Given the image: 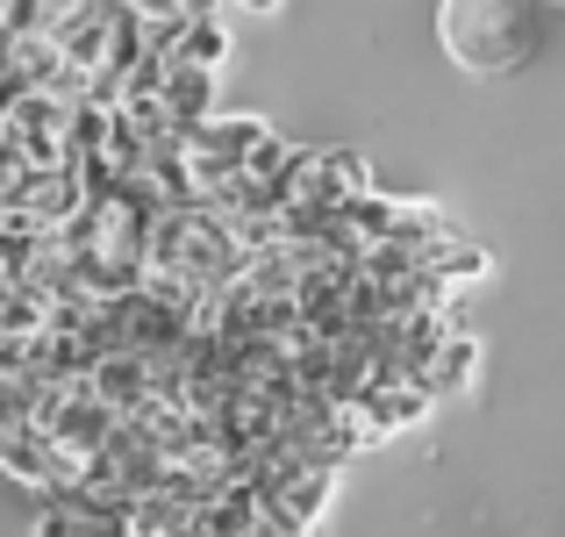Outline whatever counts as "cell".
<instances>
[{"label": "cell", "instance_id": "cell-1", "mask_svg": "<svg viewBox=\"0 0 565 537\" xmlns=\"http://www.w3.org/2000/svg\"><path fill=\"white\" fill-rule=\"evenodd\" d=\"M544 0H444L437 8V43L458 72L472 80H501L537 51Z\"/></svg>", "mask_w": 565, "mask_h": 537}, {"label": "cell", "instance_id": "cell-2", "mask_svg": "<svg viewBox=\"0 0 565 537\" xmlns=\"http://www.w3.org/2000/svg\"><path fill=\"white\" fill-rule=\"evenodd\" d=\"M359 193H373V166H365L359 151H301V166L287 179V201L316 208V215H337V208H351Z\"/></svg>", "mask_w": 565, "mask_h": 537}, {"label": "cell", "instance_id": "cell-3", "mask_svg": "<svg viewBox=\"0 0 565 537\" xmlns=\"http://www.w3.org/2000/svg\"><path fill=\"white\" fill-rule=\"evenodd\" d=\"M472 380H480V337L458 330L444 337L437 351L423 358V372H415V387H423L429 401H451V394H472Z\"/></svg>", "mask_w": 565, "mask_h": 537}, {"label": "cell", "instance_id": "cell-4", "mask_svg": "<svg viewBox=\"0 0 565 537\" xmlns=\"http://www.w3.org/2000/svg\"><path fill=\"white\" fill-rule=\"evenodd\" d=\"M215 80H222V72L172 65L166 86H158V115H166V129H201L207 115H215Z\"/></svg>", "mask_w": 565, "mask_h": 537}, {"label": "cell", "instance_id": "cell-5", "mask_svg": "<svg viewBox=\"0 0 565 537\" xmlns=\"http://www.w3.org/2000/svg\"><path fill=\"white\" fill-rule=\"evenodd\" d=\"M129 8H137L143 29H166V22H186V14H207L215 0H129Z\"/></svg>", "mask_w": 565, "mask_h": 537}, {"label": "cell", "instance_id": "cell-6", "mask_svg": "<svg viewBox=\"0 0 565 537\" xmlns=\"http://www.w3.org/2000/svg\"><path fill=\"white\" fill-rule=\"evenodd\" d=\"M244 537H316V530H301V524H287V516H265V509H258Z\"/></svg>", "mask_w": 565, "mask_h": 537}, {"label": "cell", "instance_id": "cell-7", "mask_svg": "<svg viewBox=\"0 0 565 537\" xmlns=\"http://www.w3.org/2000/svg\"><path fill=\"white\" fill-rule=\"evenodd\" d=\"M29 537H72V509H65V502H51V509L36 516V530H29Z\"/></svg>", "mask_w": 565, "mask_h": 537}, {"label": "cell", "instance_id": "cell-8", "mask_svg": "<svg viewBox=\"0 0 565 537\" xmlns=\"http://www.w3.org/2000/svg\"><path fill=\"white\" fill-rule=\"evenodd\" d=\"M215 8H230V14H250V22H258V14H279V0H215Z\"/></svg>", "mask_w": 565, "mask_h": 537}, {"label": "cell", "instance_id": "cell-9", "mask_svg": "<svg viewBox=\"0 0 565 537\" xmlns=\"http://www.w3.org/2000/svg\"><path fill=\"white\" fill-rule=\"evenodd\" d=\"M544 8H552V0H544Z\"/></svg>", "mask_w": 565, "mask_h": 537}]
</instances>
